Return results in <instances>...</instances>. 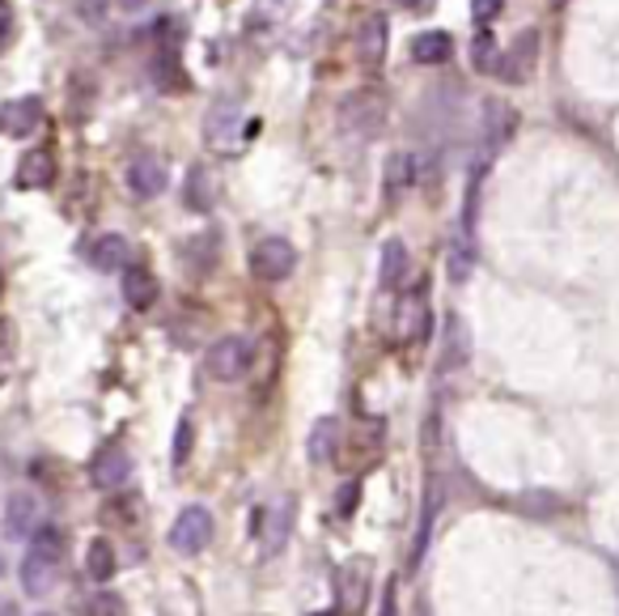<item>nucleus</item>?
Returning <instances> with one entry per match:
<instances>
[{"label":"nucleus","instance_id":"obj_1","mask_svg":"<svg viewBox=\"0 0 619 616\" xmlns=\"http://www.w3.org/2000/svg\"><path fill=\"white\" fill-rule=\"evenodd\" d=\"M386 119H391V103H386V94L374 89V85H361V89H352L340 98V107H335V128H340V137L356 140V145H370L386 132Z\"/></svg>","mask_w":619,"mask_h":616},{"label":"nucleus","instance_id":"obj_2","mask_svg":"<svg viewBox=\"0 0 619 616\" xmlns=\"http://www.w3.org/2000/svg\"><path fill=\"white\" fill-rule=\"evenodd\" d=\"M64 532L60 528H34L30 535V549L22 557V591L30 599H43L52 595L60 583V570H64Z\"/></svg>","mask_w":619,"mask_h":616},{"label":"nucleus","instance_id":"obj_3","mask_svg":"<svg viewBox=\"0 0 619 616\" xmlns=\"http://www.w3.org/2000/svg\"><path fill=\"white\" fill-rule=\"evenodd\" d=\"M255 362V344L246 337H221L209 344V353H204V374L213 379V383H238L246 379V370Z\"/></svg>","mask_w":619,"mask_h":616},{"label":"nucleus","instance_id":"obj_4","mask_svg":"<svg viewBox=\"0 0 619 616\" xmlns=\"http://www.w3.org/2000/svg\"><path fill=\"white\" fill-rule=\"evenodd\" d=\"M246 268H250V277L276 285V280H285L297 268V247L289 238H280V234H268V238H259V243L250 247Z\"/></svg>","mask_w":619,"mask_h":616},{"label":"nucleus","instance_id":"obj_5","mask_svg":"<svg viewBox=\"0 0 619 616\" xmlns=\"http://www.w3.org/2000/svg\"><path fill=\"white\" fill-rule=\"evenodd\" d=\"M209 540H213V514H209V506H188V510L174 519V528H170V549L183 553V557L204 553Z\"/></svg>","mask_w":619,"mask_h":616},{"label":"nucleus","instance_id":"obj_6","mask_svg":"<svg viewBox=\"0 0 619 616\" xmlns=\"http://www.w3.org/2000/svg\"><path fill=\"white\" fill-rule=\"evenodd\" d=\"M513 137H517V111H513L510 103H501V98H488L484 107H480V149L492 158Z\"/></svg>","mask_w":619,"mask_h":616},{"label":"nucleus","instance_id":"obj_7","mask_svg":"<svg viewBox=\"0 0 619 616\" xmlns=\"http://www.w3.org/2000/svg\"><path fill=\"white\" fill-rule=\"evenodd\" d=\"M535 60H538V30H526V34H517V43H513L505 56L497 60V77L510 85H522L535 77Z\"/></svg>","mask_w":619,"mask_h":616},{"label":"nucleus","instance_id":"obj_8","mask_svg":"<svg viewBox=\"0 0 619 616\" xmlns=\"http://www.w3.org/2000/svg\"><path fill=\"white\" fill-rule=\"evenodd\" d=\"M132 477V455L119 447V443H107V447L94 455V464H89V480H94V489H124Z\"/></svg>","mask_w":619,"mask_h":616},{"label":"nucleus","instance_id":"obj_9","mask_svg":"<svg viewBox=\"0 0 619 616\" xmlns=\"http://www.w3.org/2000/svg\"><path fill=\"white\" fill-rule=\"evenodd\" d=\"M386 47H391V26H386L382 13H370V18L356 26V34H352V52H356V60H361L365 68H382Z\"/></svg>","mask_w":619,"mask_h":616},{"label":"nucleus","instance_id":"obj_10","mask_svg":"<svg viewBox=\"0 0 619 616\" xmlns=\"http://www.w3.org/2000/svg\"><path fill=\"white\" fill-rule=\"evenodd\" d=\"M204 140L221 153H234L238 140H243V111L234 103H216L209 119H204Z\"/></svg>","mask_w":619,"mask_h":616},{"label":"nucleus","instance_id":"obj_11","mask_svg":"<svg viewBox=\"0 0 619 616\" xmlns=\"http://www.w3.org/2000/svg\"><path fill=\"white\" fill-rule=\"evenodd\" d=\"M128 192L140 200H153L166 192V162L162 158H153V153H140L132 158V167H128Z\"/></svg>","mask_w":619,"mask_h":616},{"label":"nucleus","instance_id":"obj_12","mask_svg":"<svg viewBox=\"0 0 619 616\" xmlns=\"http://www.w3.org/2000/svg\"><path fill=\"white\" fill-rule=\"evenodd\" d=\"M39 528V498L34 493H13L9 502H4V535L9 540H30Z\"/></svg>","mask_w":619,"mask_h":616},{"label":"nucleus","instance_id":"obj_13","mask_svg":"<svg viewBox=\"0 0 619 616\" xmlns=\"http://www.w3.org/2000/svg\"><path fill=\"white\" fill-rule=\"evenodd\" d=\"M39 119H43V103L39 98H13L0 111V132L4 137H30L39 128Z\"/></svg>","mask_w":619,"mask_h":616},{"label":"nucleus","instance_id":"obj_14","mask_svg":"<svg viewBox=\"0 0 619 616\" xmlns=\"http://www.w3.org/2000/svg\"><path fill=\"white\" fill-rule=\"evenodd\" d=\"M158 277L149 273V268H140V264H128L124 268V302L132 310H149L153 302H158Z\"/></svg>","mask_w":619,"mask_h":616},{"label":"nucleus","instance_id":"obj_15","mask_svg":"<svg viewBox=\"0 0 619 616\" xmlns=\"http://www.w3.org/2000/svg\"><path fill=\"white\" fill-rule=\"evenodd\" d=\"M89 264L98 273H115V268H128V238L124 234H98L89 243Z\"/></svg>","mask_w":619,"mask_h":616},{"label":"nucleus","instance_id":"obj_16","mask_svg":"<svg viewBox=\"0 0 619 616\" xmlns=\"http://www.w3.org/2000/svg\"><path fill=\"white\" fill-rule=\"evenodd\" d=\"M55 183V158L47 149H30L26 158H22V167H18V188H52Z\"/></svg>","mask_w":619,"mask_h":616},{"label":"nucleus","instance_id":"obj_17","mask_svg":"<svg viewBox=\"0 0 619 616\" xmlns=\"http://www.w3.org/2000/svg\"><path fill=\"white\" fill-rule=\"evenodd\" d=\"M335 447H340V421L319 417L314 421V429H310V443H306L310 464H331V459H335Z\"/></svg>","mask_w":619,"mask_h":616},{"label":"nucleus","instance_id":"obj_18","mask_svg":"<svg viewBox=\"0 0 619 616\" xmlns=\"http://www.w3.org/2000/svg\"><path fill=\"white\" fill-rule=\"evenodd\" d=\"M399 340L404 344H412V340H425V332H429V307H425V298L420 294H412V298H404V307H399Z\"/></svg>","mask_w":619,"mask_h":616},{"label":"nucleus","instance_id":"obj_19","mask_svg":"<svg viewBox=\"0 0 619 616\" xmlns=\"http://www.w3.org/2000/svg\"><path fill=\"white\" fill-rule=\"evenodd\" d=\"M412 56L420 60V64H446V60L455 56V34H446V30H425V34H416Z\"/></svg>","mask_w":619,"mask_h":616},{"label":"nucleus","instance_id":"obj_20","mask_svg":"<svg viewBox=\"0 0 619 616\" xmlns=\"http://www.w3.org/2000/svg\"><path fill=\"white\" fill-rule=\"evenodd\" d=\"M115 549H110V540H89V549H85V574L94 578V583H110L115 578Z\"/></svg>","mask_w":619,"mask_h":616},{"label":"nucleus","instance_id":"obj_21","mask_svg":"<svg viewBox=\"0 0 619 616\" xmlns=\"http://www.w3.org/2000/svg\"><path fill=\"white\" fill-rule=\"evenodd\" d=\"M407 280V247L399 238H386V247H382V285L386 289H399Z\"/></svg>","mask_w":619,"mask_h":616},{"label":"nucleus","instance_id":"obj_22","mask_svg":"<svg viewBox=\"0 0 619 616\" xmlns=\"http://www.w3.org/2000/svg\"><path fill=\"white\" fill-rule=\"evenodd\" d=\"M416 183V158L412 153H391L386 158V197H399Z\"/></svg>","mask_w":619,"mask_h":616},{"label":"nucleus","instance_id":"obj_23","mask_svg":"<svg viewBox=\"0 0 619 616\" xmlns=\"http://www.w3.org/2000/svg\"><path fill=\"white\" fill-rule=\"evenodd\" d=\"M471 268H476V247H471V238L467 234H458L455 247H450V280H462L471 277Z\"/></svg>","mask_w":619,"mask_h":616},{"label":"nucleus","instance_id":"obj_24","mask_svg":"<svg viewBox=\"0 0 619 616\" xmlns=\"http://www.w3.org/2000/svg\"><path fill=\"white\" fill-rule=\"evenodd\" d=\"M471 56H476V68H480V73H497V60H501V47H497L492 30L476 39V52H471Z\"/></svg>","mask_w":619,"mask_h":616},{"label":"nucleus","instance_id":"obj_25","mask_svg":"<svg viewBox=\"0 0 619 616\" xmlns=\"http://www.w3.org/2000/svg\"><path fill=\"white\" fill-rule=\"evenodd\" d=\"M191 438H195L191 417H183L179 421V429H174V455H170V459H174V468H183V464L191 459Z\"/></svg>","mask_w":619,"mask_h":616},{"label":"nucleus","instance_id":"obj_26","mask_svg":"<svg viewBox=\"0 0 619 616\" xmlns=\"http://www.w3.org/2000/svg\"><path fill=\"white\" fill-rule=\"evenodd\" d=\"M110 4H115V0H73V9H77V18H82V22H89V26H98V22L107 18V13H110Z\"/></svg>","mask_w":619,"mask_h":616},{"label":"nucleus","instance_id":"obj_27","mask_svg":"<svg viewBox=\"0 0 619 616\" xmlns=\"http://www.w3.org/2000/svg\"><path fill=\"white\" fill-rule=\"evenodd\" d=\"M294 4L297 0H259V22H285L289 13H294Z\"/></svg>","mask_w":619,"mask_h":616},{"label":"nucleus","instance_id":"obj_28","mask_svg":"<svg viewBox=\"0 0 619 616\" xmlns=\"http://www.w3.org/2000/svg\"><path fill=\"white\" fill-rule=\"evenodd\" d=\"M85 616H124V599L119 595H94L89 599V608H85Z\"/></svg>","mask_w":619,"mask_h":616},{"label":"nucleus","instance_id":"obj_29","mask_svg":"<svg viewBox=\"0 0 619 616\" xmlns=\"http://www.w3.org/2000/svg\"><path fill=\"white\" fill-rule=\"evenodd\" d=\"M204 183H209V174H204V170L195 167L191 170V183H188V200H191V209H209V192H204Z\"/></svg>","mask_w":619,"mask_h":616},{"label":"nucleus","instance_id":"obj_30","mask_svg":"<svg viewBox=\"0 0 619 616\" xmlns=\"http://www.w3.org/2000/svg\"><path fill=\"white\" fill-rule=\"evenodd\" d=\"M501 4H505V0H471V18L484 26V22H492V18L501 13Z\"/></svg>","mask_w":619,"mask_h":616},{"label":"nucleus","instance_id":"obj_31","mask_svg":"<svg viewBox=\"0 0 619 616\" xmlns=\"http://www.w3.org/2000/svg\"><path fill=\"white\" fill-rule=\"evenodd\" d=\"M13 43V4L9 0H0V52Z\"/></svg>","mask_w":619,"mask_h":616},{"label":"nucleus","instance_id":"obj_32","mask_svg":"<svg viewBox=\"0 0 619 616\" xmlns=\"http://www.w3.org/2000/svg\"><path fill=\"white\" fill-rule=\"evenodd\" d=\"M352 502H356V480H352V485H344V489H340V514H349V510H352Z\"/></svg>","mask_w":619,"mask_h":616},{"label":"nucleus","instance_id":"obj_33","mask_svg":"<svg viewBox=\"0 0 619 616\" xmlns=\"http://www.w3.org/2000/svg\"><path fill=\"white\" fill-rule=\"evenodd\" d=\"M115 4H119V9H128V13H136V9H145L149 0H115Z\"/></svg>","mask_w":619,"mask_h":616},{"label":"nucleus","instance_id":"obj_34","mask_svg":"<svg viewBox=\"0 0 619 616\" xmlns=\"http://www.w3.org/2000/svg\"><path fill=\"white\" fill-rule=\"evenodd\" d=\"M0 616H18V608L13 604H0Z\"/></svg>","mask_w":619,"mask_h":616},{"label":"nucleus","instance_id":"obj_35","mask_svg":"<svg viewBox=\"0 0 619 616\" xmlns=\"http://www.w3.org/2000/svg\"><path fill=\"white\" fill-rule=\"evenodd\" d=\"M547 4H552V9H565L568 0H547Z\"/></svg>","mask_w":619,"mask_h":616},{"label":"nucleus","instance_id":"obj_36","mask_svg":"<svg viewBox=\"0 0 619 616\" xmlns=\"http://www.w3.org/2000/svg\"><path fill=\"white\" fill-rule=\"evenodd\" d=\"M399 4H420V0H399Z\"/></svg>","mask_w":619,"mask_h":616},{"label":"nucleus","instance_id":"obj_37","mask_svg":"<svg viewBox=\"0 0 619 616\" xmlns=\"http://www.w3.org/2000/svg\"><path fill=\"white\" fill-rule=\"evenodd\" d=\"M39 616H52V613H39Z\"/></svg>","mask_w":619,"mask_h":616},{"label":"nucleus","instance_id":"obj_38","mask_svg":"<svg viewBox=\"0 0 619 616\" xmlns=\"http://www.w3.org/2000/svg\"><path fill=\"white\" fill-rule=\"evenodd\" d=\"M0 570H4V561H0Z\"/></svg>","mask_w":619,"mask_h":616},{"label":"nucleus","instance_id":"obj_39","mask_svg":"<svg viewBox=\"0 0 619 616\" xmlns=\"http://www.w3.org/2000/svg\"><path fill=\"white\" fill-rule=\"evenodd\" d=\"M327 616H335V613H327Z\"/></svg>","mask_w":619,"mask_h":616}]
</instances>
